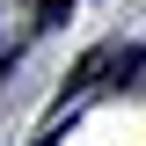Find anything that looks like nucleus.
Wrapping results in <instances>:
<instances>
[{"label":"nucleus","instance_id":"obj_1","mask_svg":"<svg viewBox=\"0 0 146 146\" xmlns=\"http://www.w3.org/2000/svg\"><path fill=\"white\" fill-rule=\"evenodd\" d=\"M110 73H117V80H110L117 95H139L146 88V51H110Z\"/></svg>","mask_w":146,"mask_h":146},{"label":"nucleus","instance_id":"obj_2","mask_svg":"<svg viewBox=\"0 0 146 146\" xmlns=\"http://www.w3.org/2000/svg\"><path fill=\"white\" fill-rule=\"evenodd\" d=\"M29 146H58V117H51V124H44V131H36Z\"/></svg>","mask_w":146,"mask_h":146},{"label":"nucleus","instance_id":"obj_3","mask_svg":"<svg viewBox=\"0 0 146 146\" xmlns=\"http://www.w3.org/2000/svg\"><path fill=\"white\" fill-rule=\"evenodd\" d=\"M0 80H7V58H0Z\"/></svg>","mask_w":146,"mask_h":146}]
</instances>
